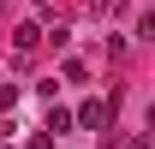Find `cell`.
Returning <instances> with one entry per match:
<instances>
[{"mask_svg": "<svg viewBox=\"0 0 155 149\" xmlns=\"http://www.w3.org/2000/svg\"><path fill=\"white\" fill-rule=\"evenodd\" d=\"M107 119H114V101H101V95H96V101H84V108H78V125H84V131H101Z\"/></svg>", "mask_w": 155, "mask_h": 149, "instance_id": "cell-1", "label": "cell"}, {"mask_svg": "<svg viewBox=\"0 0 155 149\" xmlns=\"http://www.w3.org/2000/svg\"><path fill=\"white\" fill-rule=\"evenodd\" d=\"M12 42H18V54H30V48L42 42V30H36V24H18V30H12Z\"/></svg>", "mask_w": 155, "mask_h": 149, "instance_id": "cell-2", "label": "cell"}, {"mask_svg": "<svg viewBox=\"0 0 155 149\" xmlns=\"http://www.w3.org/2000/svg\"><path fill=\"white\" fill-rule=\"evenodd\" d=\"M36 6H54V0H36Z\"/></svg>", "mask_w": 155, "mask_h": 149, "instance_id": "cell-7", "label": "cell"}, {"mask_svg": "<svg viewBox=\"0 0 155 149\" xmlns=\"http://www.w3.org/2000/svg\"><path fill=\"white\" fill-rule=\"evenodd\" d=\"M78 125V113H66V108H48V131H72Z\"/></svg>", "mask_w": 155, "mask_h": 149, "instance_id": "cell-3", "label": "cell"}, {"mask_svg": "<svg viewBox=\"0 0 155 149\" xmlns=\"http://www.w3.org/2000/svg\"><path fill=\"white\" fill-rule=\"evenodd\" d=\"M119 149H149V137H125V143H119Z\"/></svg>", "mask_w": 155, "mask_h": 149, "instance_id": "cell-6", "label": "cell"}, {"mask_svg": "<svg viewBox=\"0 0 155 149\" xmlns=\"http://www.w3.org/2000/svg\"><path fill=\"white\" fill-rule=\"evenodd\" d=\"M24 149H54V137H48V131H36V137H30Z\"/></svg>", "mask_w": 155, "mask_h": 149, "instance_id": "cell-4", "label": "cell"}, {"mask_svg": "<svg viewBox=\"0 0 155 149\" xmlns=\"http://www.w3.org/2000/svg\"><path fill=\"white\" fill-rule=\"evenodd\" d=\"M137 30H143V36L155 42V12H143V24H137Z\"/></svg>", "mask_w": 155, "mask_h": 149, "instance_id": "cell-5", "label": "cell"}]
</instances>
